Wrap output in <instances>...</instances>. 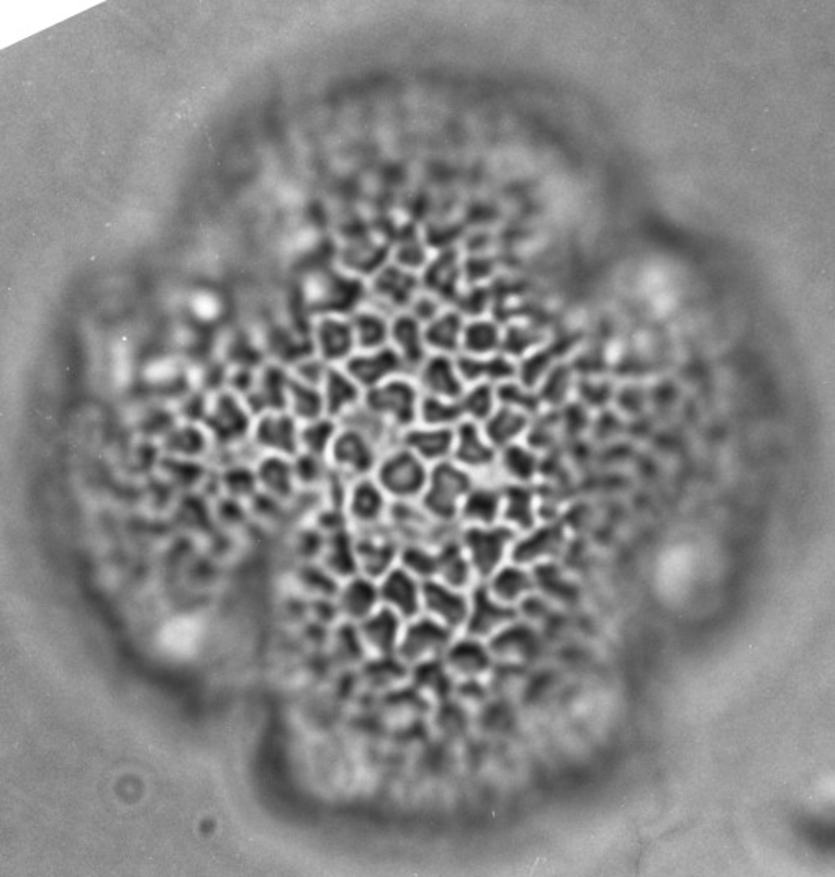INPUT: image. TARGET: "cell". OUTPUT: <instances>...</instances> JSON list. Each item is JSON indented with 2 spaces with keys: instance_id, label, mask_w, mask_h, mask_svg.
<instances>
[{
  "instance_id": "obj_1",
  "label": "cell",
  "mask_w": 835,
  "mask_h": 877,
  "mask_svg": "<svg viewBox=\"0 0 835 877\" xmlns=\"http://www.w3.org/2000/svg\"><path fill=\"white\" fill-rule=\"evenodd\" d=\"M430 469L412 450L396 444L380 456L372 479L390 502H420Z\"/></svg>"
},
{
  "instance_id": "obj_2",
  "label": "cell",
  "mask_w": 835,
  "mask_h": 877,
  "mask_svg": "<svg viewBox=\"0 0 835 877\" xmlns=\"http://www.w3.org/2000/svg\"><path fill=\"white\" fill-rule=\"evenodd\" d=\"M472 489V473L454 460H446L431 467L420 505L438 521L456 522L461 506Z\"/></svg>"
},
{
  "instance_id": "obj_3",
  "label": "cell",
  "mask_w": 835,
  "mask_h": 877,
  "mask_svg": "<svg viewBox=\"0 0 835 877\" xmlns=\"http://www.w3.org/2000/svg\"><path fill=\"white\" fill-rule=\"evenodd\" d=\"M421 392L413 375L393 376L364 392V406L402 434L418 421Z\"/></svg>"
},
{
  "instance_id": "obj_4",
  "label": "cell",
  "mask_w": 835,
  "mask_h": 877,
  "mask_svg": "<svg viewBox=\"0 0 835 877\" xmlns=\"http://www.w3.org/2000/svg\"><path fill=\"white\" fill-rule=\"evenodd\" d=\"M255 415L243 396L225 388L208 395L201 424L213 443L220 446H236L249 439Z\"/></svg>"
},
{
  "instance_id": "obj_5",
  "label": "cell",
  "mask_w": 835,
  "mask_h": 877,
  "mask_svg": "<svg viewBox=\"0 0 835 877\" xmlns=\"http://www.w3.org/2000/svg\"><path fill=\"white\" fill-rule=\"evenodd\" d=\"M382 450L356 429L341 425L327 454L331 470L353 480L370 477L379 462Z\"/></svg>"
},
{
  "instance_id": "obj_6",
  "label": "cell",
  "mask_w": 835,
  "mask_h": 877,
  "mask_svg": "<svg viewBox=\"0 0 835 877\" xmlns=\"http://www.w3.org/2000/svg\"><path fill=\"white\" fill-rule=\"evenodd\" d=\"M453 630L428 616L408 620L400 635L398 656L403 664L421 665L437 660L451 645Z\"/></svg>"
},
{
  "instance_id": "obj_7",
  "label": "cell",
  "mask_w": 835,
  "mask_h": 877,
  "mask_svg": "<svg viewBox=\"0 0 835 877\" xmlns=\"http://www.w3.org/2000/svg\"><path fill=\"white\" fill-rule=\"evenodd\" d=\"M300 422L285 409L266 411L255 416L249 441L261 456H279L294 459L300 453L298 446Z\"/></svg>"
},
{
  "instance_id": "obj_8",
  "label": "cell",
  "mask_w": 835,
  "mask_h": 877,
  "mask_svg": "<svg viewBox=\"0 0 835 877\" xmlns=\"http://www.w3.org/2000/svg\"><path fill=\"white\" fill-rule=\"evenodd\" d=\"M515 541V531L506 526H472L461 535V545L479 577L489 578L500 570L503 557Z\"/></svg>"
},
{
  "instance_id": "obj_9",
  "label": "cell",
  "mask_w": 835,
  "mask_h": 877,
  "mask_svg": "<svg viewBox=\"0 0 835 877\" xmlns=\"http://www.w3.org/2000/svg\"><path fill=\"white\" fill-rule=\"evenodd\" d=\"M349 317L324 314L311 324V353L328 366H343L356 353Z\"/></svg>"
},
{
  "instance_id": "obj_10",
  "label": "cell",
  "mask_w": 835,
  "mask_h": 877,
  "mask_svg": "<svg viewBox=\"0 0 835 877\" xmlns=\"http://www.w3.org/2000/svg\"><path fill=\"white\" fill-rule=\"evenodd\" d=\"M420 277L396 264L383 265L370 279L367 294H372L373 307H385L393 314L408 310L416 295L420 294Z\"/></svg>"
},
{
  "instance_id": "obj_11",
  "label": "cell",
  "mask_w": 835,
  "mask_h": 877,
  "mask_svg": "<svg viewBox=\"0 0 835 877\" xmlns=\"http://www.w3.org/2000/svg\"><path fill=\"white\" fill-rule=\"evenodd\" d=\"M341 367L363 388V392H367L393 376L409 373L402 357L390 346L372 350H356Z\"/></svg>"
},
{
  "instance_id": "obj_12",
  "label": "cell",
  "mask_w": 835,
  "mask_h": 877,
  "mask_svg": "<svg viewBox=\"0 0 835 877\" xmlns=\"http://www.w3.org/2000/svg\"><path fill=\"white\" fill-rule=\"evenodd\" d=\"M379 526L366 528V534L354 541L357 570L369 580L379 581L398 561L400 548L392 531H377Z\"/></svg>"
},
{
  "instance_id": "obj_13",
  "label": "cell",
  "mask_w": 835,
  "mask_h": 877,
  "mask_svg": "<svg viewBox=\"0 0 835 877\" xmlns=\"http://www.w3.org/2000/svg\"><path fill=\"white\" fill-rule=\"evenodd\" d=\"M412 375L425 396L457 402L466 390L456 360L444 354H430Z\"/></svg>"
},
{
  "instance_id": "obj_14",
  "label": "cell",
  "mask_w": 835,
  "mask_h": 877,
  "mask_svg": "<svg viewBox=\"0 0 835 877\" xmlns=\"http://www.w3.org/2000/svg\"><path fill=\"white\" fill-rule=\"evenodd\" d=\"M470 600L459 590L438 580L421 583V613L447 629L464 626L469 617Z\"/></svg>"
},
{
  "instance_id": "obj_15",
  "label": "cell",
  "mask_w": 835,
  "mask_h": 877,
  "mask_svg": "<svg viewBox=\"0 0 835 877\" xmlns=\"http://www.w3.org/2000/svg\"><path fill=\"white\" fill-rule=\"evenodd\" d=\"M380 606L389 607L405 622L421 614V581L400 565L377 581Z\"/></svg>"
},
{
  "instance_id": "obj_16",
  "label": "cell",
  "mask_w": 835,
  "mask_h": 877,
  "mask_svg": "<svg viewBox=\"0 0 835 877\" xmlns=\"http://www.w3.org/2000/svg\"><path fill=\"white\" fill-rule=\"evenodd\" d=\"M390 499L370 477L353 480L344 498L347 518L363 528L379 526L389 512Z\"/></svg>"
},
{
  "instance_id": "obj_17",
  "label": "cell",
  "mask_w": 835,
  "mask_h": 877,
  "mask_svg": "<svg viewBox=\"0 0 835 877\" xmlns=\"http://www.w3.org/2000/svg\"><path fill=\"white\" fill-rule=\"evenodd\" d=\"M454 429L433 428V425L416 422L415 425L402 432L400 444L412 450L427 466H438L453 457Z\"/></svg>"
},
{
  "instance_id": "obj_18",
  "label": "cell",
  "mask_w": 835,
  "mask_h": 877,
  "mask_svg": "<svg viewBox=\"0 0 835 877\" xmlns=\"http://www.w3.org/2000/svg\"><path fill=\"white\" fill-rule=\"evenodd\" d=\"M451 460L470 473L474 470L489 469L496 462V449L483 434L482 425L467 419L456 425Z\"/></svg>"
},
{
  "instance_id": "obj_19",
  "label": "cell",
  "mask_w": 835,
  "mask_h": 877,
  "mask_svg": "<svg viewBox=\"0 0 835 877\" xmlns=\"http://www.w3.org/2000/svg\"><path fill=\"white\" fill-rule=\"evenodd\" d=\"M389 346L402 357L409 373L415 372L420 363L430 356L425 343V326L412 314H393L390 320Z\"/></svg>"
},
{
  "instance_id": "obj_20",
  "label": "cell",
  "mask_w": 835,
  "mask_h": 877,
  "mask_svg": "<svg viewBox=\"0 0 835 877\" xmlns=\"http://www.w3.org/2000/svg\"><path fill=\"white\" fill-rule=\"evenodd\" d=\"M321 396H323L324 415L340 421L351 409L363 403L364 392L341 366L328 367L321 382Z\"/></svg>"
},
{
  "instance_id": "obj_21",
  "label": "cell",
  "mask_w": 835,
  "mask_h": 877,
  "mask_svg": "<svg viewBox=\"0 0 835 877\" xmlns=\"http://www.w3.org/2000/svg\"><path fill=\"white\" fill-rule=\"evenodd\" d=\"M516 619L515 609L500 603L492 596L489 588L479 586L474 591L470 600L469 617H467V632L472 637H486L495 632L505 623Z\"/></svg>"
},
{
  "instance_id": "obj_22",
  "label": "cell",
  "mask_w": 835,
  "mask_h": 877,
  "mask_svg": "<svg viewBox=\"0 0 835 877\" xmlns=\"http://www.w3.org/2000/svg\"><path fill=\"white\" fill-rule=\"evenodd\" d=\"M380 597L377 581L366 577H354L344 580L337 588L336 607L337 613L343 614L354 622H363L373 610L379 609Z\"/></svg>"
},
{
  "instance_id": "obj_23",
  "label": "cell",
  "mask_w": 835,
  "mask_h": 877,
  "mask_svg": "<svg viewBox=\"0 0 835 877\" xmlns=\"http://www.w3.org/2000/svg\"><path fill=\"white\" fill-rule=\"evenodd\" d=\"M402 617L385 606H379L369 617L359 622V637L364 646L380 655H389L398 646L402 635Z\"/></svg>"
},
{
  "instance_id": "obj_24",
  "label": "cell",
  "mask_w": 835,
  "mask_h": 877,
  "mask_svg": "<svg viewBox=\"0 0 835 877\" xmlns=\"http://www.w3.org/2000/svg\"><path fill=\"white\" fill-rule=\"evenodd\" d=\"M212 437L201 422L182 421L164 432V446L169 457L198 460L212 449Z\"/></svg>"
},
{
  "instance_id": "obj_25",
  "label": "cell",
  "mask_w": 835,
  "mask_h": 877,
  "mask_svg": "<svg viewBox=\"0 0 835 877\" xmlns=\"http://www.w3.org/2000/svg\"><path fill=\"white\" fill-rule=\"evenodd\" d=\"M259 492L274 499L288 498L297 490L292 459L279 456H262L255 466Z\"/></svg>"
},
{
  "instance_id": "obj_26",
  "label": "cell",
  "mask_w": 835,
  "mask_h": 877,
  "mask_svg": "<svg viewBox=\"0 0 835 877\" xmlns=\"http://www.w3.org/2000/svg\"><path fill=\"white\" fill-rule=\"evenodd\" d=\"M357 350H372L389 346L390 320L377 307H359L349 314Z\"/></svg>"
},
{
  "instance_id": "obj_27",
  "label": "cell",
  "mask_w": 835,
  "mask_h": 877,
  "mask_svg": "<svg viewBox=\"0 0 835 877\" xmlns=\"http://www.w3.org/2000/svg\"><path fill=\"white\" fill-rule=\"evenodd\" d=\"M528 416L518 409L500 405L496 411L480 425L495 449H505L525 434L529 425Z\"/></svg>"
},
{
  "instance_id": "obj_28",
  "label": "cell",
  "mask_w": 835,
  "mask_h": 877,
  "mask_svg": "<svg viewBox=\"0 0 835 877\" xmlns=\"http://www.w3.org/2000/svg\"><path fill=\"white\" fill-rule=\"evenodd\" d=\"M437 555L438 567L434 580L441 581L454 590H463L470 583L474 573L472 565L457 539H451L446 544L438 547Z\"/></svg>"
},
{
  "instance_id": "obj_29",
  "label": "cell",
  "mask_w": 835,
  "mask_h": 877,
  "mask_svg": "<svg viewBox=\"0 0 835 877\" xmlns=\"http://www.w3.org/2000/svg\"><path fill=\"white\" fill-rule=\"evenodd\" d=\"M285 411L294 416L300 424L327 416L320 386L308 385L291 375L285 395Z\"/></svg>"
},
{
  "instance_id": "obj_30",
  "label": "cell",
  "mask_w": 835,
  "mask_h": 877,
  "mask_svg": "<svg viewBox=\"0 0 835 877\" xmlns=\"http://www.w3.org/2000/svg\"><path fill=\"white\" fill-rule=\"evenodd\" d=\"M463 331L464 324L461 314L453 313V311L438 314L433 321L425 324V343H427L428 353L450 356L451 353L459 349Z\"/></svg>"
},
{
  "instance_id": "obj_31",
  "label": "cell",
  "mask_w": 835,
  "mask_h": 877,
  "mask_svg": "<svg viewBox=\"0 0 835 877\" xmlns=\"http://www.w3.org/2000/svg\"><path fill=\"white\" fill-rule=\"evenodd\" d=\"M564 534L558 526H545L512 548L515 564H531L539 558L554 557L561 552Z\"/></svg>"
},
{
  "instance_id": "obj_32",
  "label": "cell",
  "mask_w": 835,
  "mask_h": 877,
  "mask_svg": "<svg viewBox=\"0 0 835 877\" xmlns=\"http://www.w3.org/2000/svg\"><path fill=\"white\" fill-rule=\"evenodd\" d=\"M323 568L331 577L347 580L359 573L357 570L356 552H354V539L346 532H334L328 541L323 542Z\"/></svg>"
},
{
  "instance_id": "obj_33",
  "label": "cell",
  "mask_w": 835,
  "mask_h": 877,
  "mask_svg": "<svg viewBox=\"0 0 835 877\" xmlns=\"http://www.w3.org/2000/svg\"><path fill=\"white\" fill-rule=\"evenodd\" d=\"M538 633L528 626H509L492 640L495 655L506 660H529L539 650Z\"/></svg>"
},
{
  "instance_id": "obj_34",
  "label": "cell",
  "mask_w": 835,
  "mask_h": 877,
  "mask_svg": "<svg viewBox=\"0 0 835 877\" xmlns=\"http://www.w3.org/2000/svg\"><path fill=\"white\" fill-rule=\"evenodd\" d=\"M503 505V495L490 486L470 490L461 506L459 518L472 522L474 526H493L499 518Z\"/></svg>"
},
{
  "instance_id": "obj_35",
  "label": "cell",
  "mask_w": 835,
  "mask_h": 877,
  "mask_svg": "<svg viewBox=\"0 0 835 877\" xmlns=\"http://www.w3.org/2000/svg\"><path fill=\"white\" fill-rule=\"evenodd\" d=\"M456 362L464 382H508L516 372L515 366L503 357L479 359V357L464 356L459 357Z\"/></svg>"
},
{
  "instance_id": "obj_36",
  "label": "cell",
  "mask_w": 835,
  "mask_h": 877,
  "mask_svg": "<svg viewBox=\"0 0 835 877\" xmlns=\"http://www.w3.org/2000/svg\"><path fill=\"white\" fill-rule=\"evenodd\" d=\"M446 665L463 677H479L490 667V655L480 643L463 640L446 650Z\"/></svg>"
},
{
  "instance_id": "obj_37",
  "label": "cell",
  "mask_w": 835,
  "mask_h": 877,
  "mask_svg": "<svg viewBox=\"0 0 835 877\" xmlns=\"http://www.w3.org/2000/svg\"><path fill=\"white\" fill-rule=\"evenodd\" d=\"M337 429H340V422L328 418V416L300 424V432H298L300 453L327 459L328 450L333 444V439L336 437Z\"/></svg>"
},
{
  "instance_id": "obj_38",
  "label": "cell",
  "mask_w": 835,
  "mask_h": 877,
  "mask_svg": "<svg viewBox=\"0 0 835 877\" xmlns=\"http://www.w3.org/2000/svg\"><path fill=\"white\" fill-rule=\"evenodd\" d=\"M464 419L483 424L499 408L496 388L490 383H474L469 390H464L463 396L457 399Z\"/></svg>"
},
{
  "instance_id": "obj_39",
  "label": "cell",
  "mask_w": 835,
  "mask_h": 877,
  "mask_svg": "<svg viewBox=\"0 0 835 877\" xmlns=\"http://www.w3.org/2000/svg\"><path fill=\"white\" fill-rule=\"evenodd\" d=\"M532 588L535 580L523 571V568L505 567L492 575V586L489 591L495 600L508 606L509 603L523 600Z\"/></svg>"
},
{
  "instance_id": "obj_40",
  "label": "cell",
  "mask_w": 835,
  "mask_h": 877,
  "mask_svg": "<svg viewBox=\"0 0 835 877\" xmlns=\"http://www.w3.org/2000/svg\"><path fill=\"white\" fill-rule=\"evenodd\" d=\"M505 519L512 528L521 531H531L535 528V495L531 490L523 485H512L506 489Z\"/></svg>"
},
{
  "instance_id": "obj_41",
  "label": "cell",
  "mask_w": 835,
  "mask_h": 877,
  "mask_svg": "<svg viewBox=\"0 0 835 877\" xmlns=\"http://www.w3.org/2000/svg\"><path fill=\"white\" fill-rule=\"evenodd\" d=\"M464 421L459 403L453 399L434 398V396L421 395L420 408H418V421L420 424L433 425V428H456Z\"/></svg>"
},
{
  "instance_id": "obj_42",
  "label": "cell",
  "mask_w": 835,
  "mask_h": 877,
  "mask_svg": "<svg viewBox=\"0 0 835 877\" xmlns=\"http://www.w3.org/2000/svg\"><path fill=\"white\" fill-rule=\"evenodd\" d=\"M398 565L403 570L408 571L409 575L423 581L434 580L437 578L438 555L427 545L420 544H405L400 548Z\"/></svg>"
},
{
  "instance_id": "obj_43",
  "label": "cell",
  "mask_w": 835,
  "mask_h": 877,
  "mask_svg": "<svg viewBox=\"0 0 835 877\" xmlns=\"http://www.w3.org/2000/svg\"><path fill=\"white\" fill-rule=\"evenodd\" d=\"M499 344L500 336L495 324L489 321H474L469 326H464L461 346L469 353V356L479 357L493 353Z\"/></svg>"
},
{
  "instance_id": "obj_44",
  "label": "cell",
  "mask_w": 835,
  "mask_h": 877,
  "mask_svg": "<svg viewBox=\"0 0 835 877\" xmlns=\"http://www.w3.org/2000/svg\"><path fill=\"white\" fill-rule=\"evenodd\" d=\"M500 462H502V469L505 470L506 475L521 483L529 482L538 473V457L532 450L525 449L518 444H512L502 449Z\"/></svg>"
},
{
  "instance_id": "obj_45",
  "label": "cell",
  "mask_w": 835,
  "mask_h": 877,
  "mask_svg": "<svg viewBox=\"0 0 835 877\" xmlns=\"http://www.w3.org/2000/svg\"><path fill=\"white\" fill-rule=\"evenodd\" d=\"M496 398H499V405L518 409V411L526 412V415H532V412L538 411L539 403H541V398L536 393H532L528 386L515 385V383L508 382L496 386Z\"/></svg>"
},
{
  "instance_id": "obj_46",
  "label": "cell",
  "mask_w": 835,
  "mask_h": 877,
  "mask_svg": "<svg viewBox=\"0 0 835 877\" xmlns=\"http://www.w3.org/2000/svg\"><path fill=\"white\" fill-rule=\"evenodd\" d=\"M416 683L421 690L430 691L433 696H446L451 690L446 667L438 664L437 660L418 665V668H416Z\"/></svg>"
},
{
  "instance_id": "obj_47",
  "label": "cell",
  "mask_w": 835,
  "mask_h": 877,
  "mask_svg": "<svg viewBox=\"0 0 835 877\" xmlns=\"http://www.w3.org/2000/svg\"><path fill=\"white\" fill-rule=\"evenodd\" d=\"M561 385H568V379L567 372L558 369L557 372L549 376L548 386H545L544 393H542V396H539V398H544L545 402L552 403L561 402L565 396V392H567V390L561 388Z\"/></svg>"
}]
</instances>
